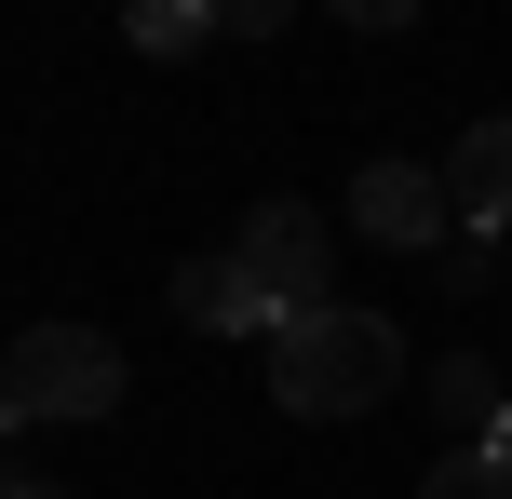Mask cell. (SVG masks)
<instances>
[{
	"label": "cell",
	"instance_id": "cell-1",
	"mask_svg": "<svg viewBox=\"0 0 512 499\" xmlns=\"http://www.w3.org/2000/svg\"><path fill=\"white\" fill-rule=\"evenodd\" d=\"M270 392H283V419H364V405L405 392V338L351 297L297 311V324H270Z\"/></svg>",
	"mask_w": 512,
	"mask_h": 499
},
{
	"label": "cell",
	"instance_id": "cell-2",
	"mask_svg": "<svg viewBox=\"0 0 512 499\" xmlns=\"http://www.w3.org/2000/svg\"><path fill=\"white\" fill-rule=\"evenodd\" d=\"M108 405H122V351H108L95 324H27V338L0 351V432H27V419L95 432Z\"/></svg>",
	"mask_w": 512,
	"mask_h": 499
},
{
	"label": "cell",
	"instance_id": "cell-3",
	"mask_svg": "<svg viewBox=\"0 0 512 499\" xmlns=\"http://www.w3.org/2000/svg\"><path fill=\"white\" fill-rule=\"evenodd\" d=\"M230 257L256 270V297H270V324H297V311H337V230H324L310 203H256Z\"/></svg>",
	"mask_w": 512,
	"mask_h": 499
},
{
	"label": "cell",
	"instance_id": "cell-4",
	"mask_svg": "<svg viewBox=\"0 0 512 499\" xmlns=\"http://www.w3.org/2000/svg\"><path fill=\"white\" fill-rule=\"evenodd\" d=\"M351 216L391 243V257H445V162H364Z\"/></svg>",
	"mask_w": 512,
	"mask_h": 499
},
{
	"label": "cell",
	"instance_id": "cell-5",
	"mask_svg": "<svg viewBox=\"0 0 512 499\" xmlns=\"http://www.w3.org/2000/svg\"><path fill=\"white\" fill-rule=\"evenodd\" d=\"M445 216H459L472 243H512V108H486V122L445 149Z\"/></svg>",
	"mask_w": 512,
	"mask_h": 499
},
{
	"label": "cell",
	"instance_id": "cell-6",
	"mask_svg": "<svg viewBox=\"0 0 512 499\" xmlns=\"http://www.w3.org/2000/svg\"><path fill=\"white\" fill-rule=\"evenodd\" d=\"M176 311H189V338H270V297H256L243 257H189L176 270Z\"/></svg>",
	"mask_w": 512,
	"mask_h": 499
},
{
	"label": "cell",
	"instance_id": "cell-7",
	"mask_svg": "<svg viewBox=\"0 0 512 499\" xmlns=\"http://www.w3.org/2000/svg\"><path fill=\"white\" fill-rule=\"evenodd\" d=\"M432 419H459V432L499 446V378H486V351H445V365H432Z\"/></svg>",
	"mask_w": 512,
	"mask_h": 499
},
{
	"label": "cell",
	"instance_id": "cell-8",
	"mask_svg": "<svg viewBox=\"0 0 512 499\" xmlns=\"http://www.w3.org/2000/svg\"><path fill=\"white\" fill-rule=\"evenodd\" d=\"M122 27H135V54H203V41H216L230 14H216V0H135Z\"/></svg>",
	"mask_w": 512,
	"mask_h": 499
},
{
	"label": "cell",
	"instance_id": "cell-9",
	"mask_svg": "<svg viewBox=\"0 0 512 499\" xmlns=\"http://www.w3.org/2000/svg\"><path fill=\"white\" fill-rule=\"evenodd\" d=\"M418 499H512V446H459L418 473Z\"/></svg>",
	"mask_w": 512,
	"mask_h": 499
},
{
	"label": "cell",
	"instance_id": "cell-10",
	"mask_svg": "<svg viewBox=\"0 0 512 499\" xmlns=\"http://www.w3.org/2000/svg\"><path fill=\"white\" fill-rule=\"evenodd\" d=\"M0 499H54V486H0Z\"/></svg>",
	"mask_w": 512,
	"mask_h": 499
},
{
	"label": "cell",
	"instance_id": "cell-11",
	"mask_svg": "<svg viewBox=\"0 0 512 499\" xmlns=\"http://www.w3.org/2000/svg\"><path fill=\"white\" fill-rule=\"evenodd\" d=\"M499 446H512V419H499Z\"/></svg>",
	"mask_w": 512,
	"mask_h": 499
},
{
	"label": "cell",
	"instance_id": "cell-12",
	"mask_svg": "<svg viewBox=\"0 0 512 499\" xmlns=\"http://www.w3.org/2000/svg\"><path fill=\"white\" fill-rule=\"evenodd\" d=\"M0 486H14V473H0Z\"/></svg>",
	"mask_w": 512,
	"mask_h": 499
}]
</instances>
